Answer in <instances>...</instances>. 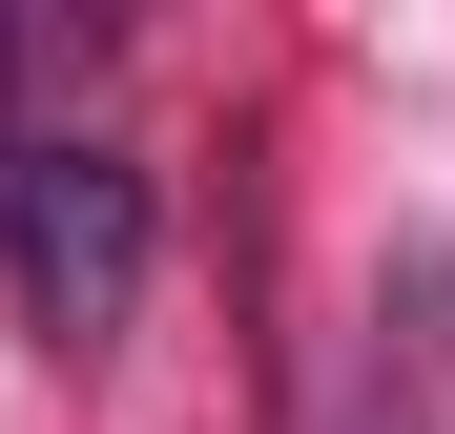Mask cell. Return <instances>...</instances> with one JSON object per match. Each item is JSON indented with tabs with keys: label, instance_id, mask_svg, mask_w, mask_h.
I'll list each match as a JSON object with an SVG mask.
<instances>
[{
	"label": "cell",
	"instance_id": "obj_1",
	"mask_svg": "<svg viewBox=\"0 0 455 434\" xmlns=\"http://www.w3.org/2000/svg\"><path fill=\"white\" fill-rule=\"evenodd\" d=\"M0 269H21V331H42V351H104V331L145 311V166H124V145H21Z\"/></svg>",
	"mask_w": 455,
	"mask_h": 434
},
{
	"label": "cell",
	"instance_id": "obj_2",
	"mask_svg": "<svg viewBox=\"0 0 455 434\" xmlns=\"http://www.w3.org/2000/svg\"><path fill=\"white\" fill-rule=\"evenodd\" d=\"M0 186H21V42H0Z\"/></svg>",
	"mask_w": 455,
	"mask_h": 434
},
{
	"label": "cell",
	"instance_id": "obj_3",
	"mask_svg": "<svg viewBox=\"0 0 455 434\" xmlns=\"http://www.w3.org/2000/svg\"><path fill=\"white\" fill-rule=\"evenodd\" d=\"M352 434H414V414H352Z\"/></svg>",
	"mask_w": 455,
	"mask_h": 434
}]
</instances>
